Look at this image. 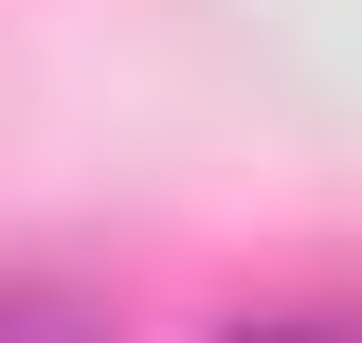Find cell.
Instances as JSON below:
<instances>
[{"label": "cell", "instance_id": "cell-2", "mask_svg": "<svg viewBox=\"0 0 362 343\" xmlns=\"http://www.w3.org/2000/svg\"><path fill=\"white\" fill-rule=\"evenodd\" d=\"M18 343H90V325H18Z\"/></svg>", "mask_w": 362, "mask_h": 343}, {"label": "cell", "instance_id": "cell-1", "mask_svg": "<svg viewBox=\"0 0 362 343\" xmlns=\"http://www.w3.org/2000/svg\"><path fill=\"white\" fill-rule=\"evenodd\" d=\"M254 343H344V325H254Z\"/></svg>", "mask_w": 362, "mask_h": 343}]
</instances>
